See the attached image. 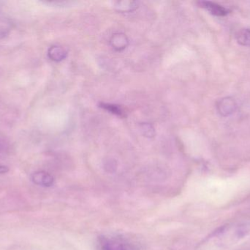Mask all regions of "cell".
Wrapping results in <instances>:
<instances>
[{
	"label": "cell",
	"instance_id": "cell-1",
	"mask_svg": "<svg viewBox=\"0 0 250 250\" xmlns=\"http://www.w3.org/2000/svg\"><path fill=\"white\" fill-rule=\"evenodd\" d=\"M237 104L234 98L231 97H226L222 98L217 102V109L220 115L227 117L236 111Z\"/></svg>",
	"mask_w": 250,
	"mask_h": 250
},
{
	"label": "cell",
	"instance_id": "cell-2",
	"mask_svg": "<svg viewBox=\"0 0 250 250\" xmlns=\"http://www.w3.org/2000/svg\"><path fill=\"white\" fill-rule=\"evenodd\" d=\"M32 181L34 183L44 187H50L54 183V178L52 175L45 171H37L32 175Z\"/></svg>",
	"mask_w": 250,
	"mask_h": 250
},
{
	"label": "cell",
	"instance_id": "cell-3",
	"mask_svg": "<svg viewBox=\"0 0 250 250\" xmlns=\"http://www.w3.org/2000/svg\"><path fill=\"white\" fill-rule=\"evenodd\" d=\"M101 250H129L127 245L118 239H103Z\"/></svg>",
	"mask_w": 250,
	"mask_h": 250
},
{
	"label": "cell",
	"instance_id": "cell-4",
	"mask_svg": "<svg viewBox=\"0 0 250 250\" xmlns=\"http://www.w3.org/2000/svg\"><path fill=\"white\" fill-rule=\"evenodd\" d=\"M199 4L201 7L207 9L214 16H225L229 13V10L217 3L211 2V1H200Z\"/></svg>",
	"mask_w": 250,
	"mask_h": 250
},
{
	"label": "cell",
	"instance_id": "cell-5",
	"mask_svg": "<svg viewBox=\"0 0 250 250\" xmlns=\"http://www.w3.org/2000/svg\"><path fill=\"white\" fill-rule=\"evenodd\" d=\"M67 52L62 47L59 45H52L48 50V57L52 61L59 63L67 57Z\"/></svg>",
	"mask_w": 250,
	"mask_h": 250
},
{
	"label": "cell",
	"instance_id": "cell-6",
	"mask_svg": "<svg viewBox=\"0 0 250 250\" xmlns=\"http://www.w3.org/2000/svg\"><path fill=\"white\" fill-rule=\"evenodd\" d=\"M128 44H129V41L124 34H114L111 39V46L117 51H123L126 48Z\"/></svg>",
	"mask_w": 250,
	"mask_h": 250
},
{
	"label": "cell",
	"instance_id": "cell-7",
	"mask_svg": "<svg viewBox=\"0 0 250 250\" xmlns=\"http://www.w3.org/2000/svg\"><path fill=\"white\" fill-rule=\"evenodd\" d=\"M138 7V2L134 1H120L115 4L116 10L122 13L133 11Z\"/></svg>",
	"mask_w": 250,
	"mask_h": 250
},
{
	"label": "cell",
	"instance_id": "cell-8",
	"mask_svg": "<svg viewBox=\"0 0 250 250\" xmlns=\"http://www.w3.org/2000/svg\"><path fill=\"white\" fill-rule=\"evenodd\" d=\"M236 39L240 45L250 46V29L244 28L236 33Z\"/></svg>",
	"mask_w": 250,
	"mask_h": 250
},
{
	"label": "cell",
	"instance_id": "cell-9",
	"mask_svg": "<svg viewBox=\"0 0 250 250\" xmlns=\"http://www.w3.org/2000/svg\"><path fill=\"white\" fill-rule=\"evenodd\" d=\"M101 108L104 109V110L109 112V113L115 114V115L119 116V117H124L126 116L125 110H123L121 107H120V106L118 105H116V104H105V103H102V104H101Z\"/></svg>",
	"mask_w": 250,
	"mask_h": 250
},
{
	"label": "cell",
	"instance_id": "cell-10",
	"mask_svg": "<svg viewBox=\"0 0 250 250\" xmlns=\"http://www.w3.org/2000/svg\"><path fill=\"white\" fill-rule=\"evenodd\" d=\"M141 130L142 133L144 134V136H146L147 137H153L154 136V129L148 123H144L141 125Z\"/></svg>",
	"mask_w": 250,
	"mask_h": 250
},
{
	"label": "cell",
	"instance_id": "cell-11",
	"mask_svg": "<svg viewBox=\"0 0 250 250\" xmlns=\"http://www.w3.org/2000/svg\"><path fill=\"white\" fill-rule=\"evenodd\" d=\"M9 171L8 167L4 165H0V175L4 174Z\"/></svg>",
	"mask_w": 250,
	"mask_h": 250
},
{
	"label": "cell",
	"instance_id": "cell-12",
	"mask_svg": "<svg viewBox=\"0 0 250 250\" xmlns=\"http://www.w3.org/2000/svg\"><path fill=\"white\" fill-rule=\"evenodd\" d=\"M4 144H3L2 142H1V141H0V154H1V153L3 151H4Z\"/></svg>",
	"mask_w": 250,
	"mask_h": 250
}]
</instances>
